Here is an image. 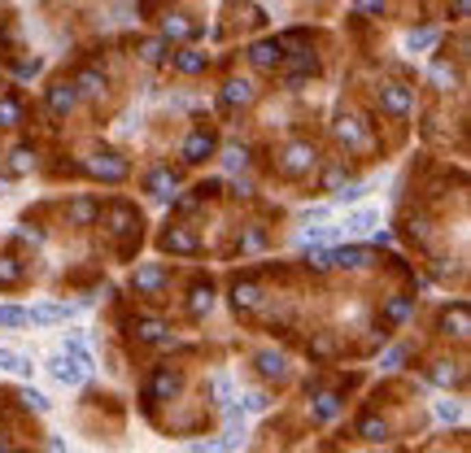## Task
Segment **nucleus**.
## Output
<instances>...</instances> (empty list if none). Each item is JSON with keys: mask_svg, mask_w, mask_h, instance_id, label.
<instances>
[{"mask_svg": "<svg viewBox=\"0 0 471 453\" xmlns=\"http://www.w3.org/2000/svg\"><path fill=\"white\" fill-rule=\"evenodd\" d=\"M49 371H53L57 384H66V388H75V384H84V379H88V366H84V362H75L70 353H57L53 362H49Z\"/></svg>", "mask_w": 471, "mask_h": 453, "instance_id": "f257e3e1", "label": "nucleus"}, {"mask_svg": "<svg viewBox=\"0 0 471 453\" xmlns=\"http://www.w3.org/2000/svg\"><path fill=\"white\" fill-rule=\"evenodd\" d=\"M371 261L367 248H336L332 257H327V266H340V270H362Z\"/></svg>", "mask_w": 471, "mask_h": 453, "instance_id": "f03ea898", "label": "nucleus"}, {"mask_svg": "<svg viewBox=\"0 0 471 453\" xmlns=\"http://www.w3.org/2000/svg\"><path fill=\"white\" fill-rule=\"evenodd\" d=\"M75 305H31L27 309V323H57V318H70Z\"/></svg>", "mask_w": 471, "mask_h": 453, "instance_id": "7ed1b4c3", "label": "nucleus"}, {"mask_svg": "<svg viewBox=\"0 0 471 453\" xmlns=\"http://www.w3.org/2000/svg\"><path fill=\"white\" fill-rule=\"evenodd\" d=\"M0 371H14V375H22V379H31V371H35V366L27 362V357H18V353L0 349Z\"/></svg>", "mask_w": 471, "mask_h": 453, "instance_id": "20e7f679", "label": "nucleus"}, {"mask_svg": "<svg viewBox=\"0 0 471 453\" xmlns=\"http://www.w3.org/2000/svg\"><path fill=\"white\" fill-rule=\"evenodd\" d=\"M162 283H166V270L162 266H144L136 275V288H162Z\"/></svg>", "mask_w": 471, "mask_h": 453, "instance_id": "39448f33", "label": "nucleus"}, {"mask_svg": "<svg viewBox=\"0 0 471 453\" xmlns=\"http://www.w3.org/2000/svg\"><path fill=\"white\" fill-rule=\"evenodd\" d=\"M384 105L393 114H406L410 109V96H406V88H384Z\"/></svg>", "mask_w": 471, "mask_h": 453, "instance_id": "423d86ee", "label": "nucleus"}, {"mask_svg": "<svg viewBox=\"0 0 471 453\" xmlns=\"http://www.w3.org/2000/svg\"><path fill=\"white\" fill-rule=\"evenodd\" d=\"M66 353L75 357V362L92 366V353H88V340H84V336H66Z\"/></svg>", "mask_w": 471, "mask_h": 453, "instance_id": "0eeeda50", "label": "nucleus"}, {"mask_svg": "<svg viewBox=\"0 0 471 453\" xmlns=\"http://www.w3.org/2000/svg\"><path fill=\"white\" fill-rule=\"evenodd\" d=\"M310 161H314V153L305 148V144H297V148H288V161L284 166H288V170H305Z\"/></svg>", "mask_w": 471, "mask_h": 453, "instance_id": "6e6552de", "label": "nucleus"}, {"mask_svg": "<svg viewBox=\"0 0 471 453\" xmlns=\"http://www.w3.org/2000/svg\"><path fill=\"white\" fill-rule=\"evenodd\" d=\"M27 323V309H18V305H0V327H22Z\"/></svg>", "mask_w": 471, "mask_h": 453, "instance_id": "1a4fd4ad", "label": "nucleus"}, {"mask_svg": "<svg viewBox=\"0 0 471 453\" xmlns=\"http://www.w3.org/2000/svg\"><path fill=\"white\" fill-rule=\"evenodd\" d=\"M49 105H53V114H66L70 105H75V92H70V88H53V96H49Z\"/></svg>", "mask_w": 471, "mask_h": 453, "instance_id": "9d476101", "label": "nucleus"}, {"mask_svg": "<svg viewBox=\"0 0 471 453\" xmlns=\"http://www.w3.org/2000/svg\"><path fill=\"white\" fill-rule=\"evenodd\" d=\"M222 101H227V105L249 101V83H244V79H231V83H227V92H222Z\"/></svg>", "mask_w": 471, "mask_h": 453, "instance_id": "9b49d317", "label": "nucleus"}, {"mask_svg": "<svg viewBox=\"0 0 471 453\" xmlns=\"http://www.w3.org/2000/svg\"><path fill=\"white\" fill-rule=\"evenodd\" d=\"M253 62H257V66H275V62H279V49H275V44H257V49H253Z\"/></svg>", "mask_w": 471, "mask_h": 453, "instance_id": "f8f14e48", "label": "nucleus"}, {"mask_svg": "<svg viewBox=\"0 0 471 453\" xmlns=\"http://www.w3.org/2000/svg\"><path fill=\"white\" fill-rule=\"evenodd\" d=\"M22 401H27V405H31L35 414H49V397H44V392H35V388H27V392H22Z\"/></svg>", "mask_w": 471, "mask_h": 453, "instance_id": "ddd939ff", "label": "nucleus"}, {"mask_svg": "<svg viewBox=\"0 0 471 453\" xmlns=\"http://www.w3.org/2000/svg\"><path fill=\"white\" fill-rule=\"evenodd\" d=\"M175 62H179V70H188V75H196V70L205 66V57H201V53H179Z\"/></svg>", "mask_w": 471, "mask_h": 453, "instance_id": "4468645a", "label": "nucleus"}, {"mask_svg": "<svg viewBox=\"0 0 471 453\" xmlns=\"http://www.w3.org/2000/svg\"><path fill=\"white\" fill-rule=\"evenodd\" d=\"M367 226H375V213L362 209V213H353V218L345 222V231H367Z\"/></svg>", "mask_w": 471, "mask_h": 453, "instance_id": "2eb2a0df", "label": "nucleus"}, {"mask_svg": "<svg viewBox=\"0 0 471 453\" xmlns=\"http://www.w3.org/2000/svg\"><path fill=\"white\" fill-rule=\"evenodd\" d=\"M262 375H284V357H279V353H262Z\"/></svg>", "mask_w": 471, "mask_h": 453, "instance_id": "dca6fc26", "label": "nucleus"}, {"mask_svg": "<svg viewBox=\"0 0 471 453\" xmlns=\"http://www.w3.org/2000/svg\"><path fill=\"white\" fill-rule=\"evenodd\" d=\"M92 170L105 174V179H123V166H118V161H92Z\"/></svg>", "mask_w": 471, "mask_h": 453, "instance_id": "f3484780", "label": "nucleus"}, {"mask_svg": "<svg viewBox=\"0 0 471 453\" xmlns=\"http://www.w3.org/2000/svg\"><path fill=\"white\" fill-rule=\"evenodd\" d=\"M18 122V105L14 101H0V127H14Z\"/></svg>", "mask_w": 471, "mask_h": 453, "instance_id": "a211bd4d", "label": "nucleus"}, {"mask_svg": "<svg viewBox=\"0 0 471 453\" xmlns=\"http://www.w3.org/2000/svg\"><path fill=\"white\" fill-rule=\"evenodd\" d=\"M205 148H209V140H205V135H192V140H188V161H196Z\"/></svg>", "mask_w": 471, "mask_h": 453, "instance_id": "6ab92c4d", "label": "nucleus"}, {"mask_svg": "<svg viewBox=\"0 0 471 453\" xmlns=\"http://www.w3.org/2000/svg\"><path fill=\"white\" fill-rule=\"evenodd\" d=\"M336 131H340V140H349V144H358V140H362V131L353 127V122H345V118H340V127H336Z\"/></svg>", "mask_w": 471, "mask_h": 453, "instance_id": "aec40b11", "label": "nucleus"}, {"mask_svg": "<svg viewBox=\"0 0 471 453\" xmlns=\"http://www.w3.org/2000/svg\"><path fill=\"white\" fill-rule=\"evenodd\" d=\"M362 192H367V187H362V183H349V187H340V192H336V200H340V205H345V200H358Z\"/></svg>", "mask_w": 471, "mask_h": 453, "instance_id": "412c9836", "label": "nucleus"}, {"mask_svg": "<svg viewBox=\"0 0 471 453\" xmlns=\"http://www.w3.org/2000/svg\"><path fill=\"white\" fill-rule=\"evenodd\" d=\"M244 410H249V414H262V410H266V397H262V392H249V397H244Z\"/></svg>", "mask_w": 471, "mask_h": 453, "instance_id": "4be33fe9", "label": "nucleus"}, {"mask_svg": "<svg viewBox=\"0 0 471 453\" xmlns=\"http://www.w3.org/2000/svg\"><path fill=\"white\" fill-rule=\"evenodd\" d=\"M362 436H367V440H384V423L367 419V423H362Z\"/></svg>", "mask_w": 471, "mask_h": 453, "instance_id": "5701e85b", "label": "nucleus"}, {"mask_svg": "<svg viewBox=\"0 0 471 453\" xmlns=\"http://www.w3.org/2000/svg\"><path fill=\"white\" fill-rule=\"evenodd\" d=\"M236 305H257V288H236Z\"/></svg>", "mask_w": 471, "mask_h": 453, "instance_id": "b1692460", "label": "nucleus"}, {"mask_svg": "<svg viewBox=\"0 0 471 453\" xmlns=\"http://www.w3.org/2000/svg\"><path fill=\"white\" fill-rule=\"evenodd\" d=\"M14 279H18V266L5 257V261H0V283H14Z\"/></svg>", "mask_w": 471, "mask_h": 453, "instance_id": "393cba45", "label": "nucleus"}, {"mask_svg": "<svg viewBox=\"0 0 471 453\" xmlns=\"http://www.w3.org/2000/svg\"><path fill=\"white\" fill-rule=\"evenodd\" d=\"M79 88H84L88 96H97V92H101V79H97V75H84V79H79Z\"/></svg>", "mask_w": 471, "mask_h": 453, "instance_id": "a878e982", "label": "nucleus"}, {"mask_svg": "<svg viewBox=\"0 0 471 453\" xmlns=\"http://www.w3.org/2000/svg\"><path fill=\"white\" fill-rule=\"evenodd\" d=\"M319 414H323V419H332V414H336V397H319Z\"/></svg>", "mask_w": 471, "mask_h": 453, "instance_id": "bb28decb", "label": "nucleus"}, {"mask_svg": "<svg viewBox=\"0 0 471 453\" xmlns=\"http://www.w3.org/2000/svg\"><path fill=\"white\" fill-rule=\"evenodd\" d=\"M27 166H31V153L18 148V153H14V170H27Z\"/></svg>", "mask_w": 471, "mask_h": 453, "instance_id": "cd10ccee", "label": "nucleus"}, {"mask_svg": "<svg viewBox=\"0 0 471 453\" xmlns=\"http://www.w3.org/2000/svg\"><path fill=\"white\" fill-rule=\"evenodd\" d=\"M423 44H432V31H419V35H410V49H423Z\"/></svg>", "mask_w": 471, "mask_h": 453, "instance_id": "c85d7f7f", "label": "nucleus"}, {"mask_svg": "<svg viewBox=\"0 0 471 453\" xmlns=\"http://www.w3.org/2000/svg\"><path fill=\"white\" fill-rule=\"evenodd\" d=\"M192 309H196V314H201V309H209V292H196V296H192Z\"/></svg>", "mask_w": 471, "mask_h": 453, "instance_id": "c756f323", "label": "nucleus"}, {"mask_svg": "<svg viewBox=\"0 0 471 453\" xmlns=\"http://www.w3.org/2000/svg\"><path fill=\"white\" fill-rule=\"evenodd\" d=\"M362 9H384V0H362Z\"/></svg>", "mask_w": 471, "mask_h": 453, "instance_id": "7c9ffc66", "label": "nucleus"}, {"mask_svg": "<svg viewBox=\"0 0 471 453\" xmlns=\"http://www.w3.org/2000/svg\"><path fill=\"white\" fill-rule=\"evenodd\" d=\"M0 187H5V183H0Z\"/></svg>", "mask_w": 471, "mask_h": 453, "instance_id": "2f4dec72", "label": "nucleus"}]
</instances>
